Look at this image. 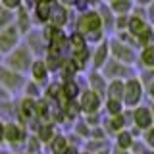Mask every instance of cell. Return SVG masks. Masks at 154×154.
Returning <instances> with one entry per match:
<instances>
[{
	"label": "cell",
	"mask_w": 154,
	"mask_h": 154,
	"mask_svg": "<svg viewBox=\"0 0 154 154\" xmlns=\"http://www.w3.org/2000/svg\"><path fill=\"white\" fill-rule=\"evenodd\" d=\"M81 31H93V29H98L100 27V19L96 14H89V16H85L81 19Z\"/></svg>",
	"instance_id": "6da1fadb"
},
{
	"label": "cell",
	"mask_w": 154,
	"mask_h": 154,
	"mask_svg": "<svg viewBox=\"0 0 154 154\" xmlns=\"http://www.w3.org/2000/svg\"><path fill=\"white\" fill-rule=\"evenodd\" d=\"M131 29H133V31L137 33V35L141 37V38H144V41H146V38H150V37H152L150 29H148L146 25H144V23L141 21V19H137V17H133V19H131Z\"/></svg>",
	"instance_id": "7a4b0ae2"
},
{
	"label": "cell",
	"mask_w": 154,
	"mask_h": 154,
	"mask_svg": "<svg viewBox=\"0 0 154 154\" xmlns=\"http://www.w3.org/2000/svg\"><path fill=\"white\" fill-rule=\"evenodd\" d=\"M139 94H141V87H139L137 81H131V83L127 85V94H125V100H127L129 104H135L139 100Z\"/></svg>",
	"instance_id": "3957f363"
},
{
	"label": "cell",
	"mask_w": 154,
	"mask_h": 154,
	"mask_svg": "<svg viewBox=\"0 0 154 154\" xmlns=\"http://www.w3.org/2000/svg\"><path fill=\"white\" fill-rule=\"evenodd\" d=\"M135 122H137L139 127H148L152 122V116L150 112H148L146 108H141V110H137V114H135Z\"/></svg>",
	"instance_id": "277c9868"
},
{
	"label": "cell",
	"mask_w": 154,
	"mask_h": 154,
	"mask_svg": "<svg viewBox=\"0 0 154 154\" xmlns=\"http://www.w3.org/2000/svg\"><path fill=\"white\" fill-rule=\"evenodd\" d=\"M96 106H98V96L94 93H85L83 94V108L87 112H91V110H94Z\"/></svg>",
	"instance_id": "5b68a950"
},
{
	"label": "cell",
	"mask_w": 154,
	"mask_h": 154,
	"mask_svg": "<svg viewBox=\"0 0 154 154\" xmlns=\"http://www.w3.org/2000/svg\"><path fill=\"white\" fill-rule=\"evenodd\" d=\"M27 60H29V56H27L25 50H19L17 54H14L12 58H10V62H12L16 67H23V66L27 64Z\"/></svg>",
	"instance_id": "8992f818"
},
{
	"label": "cell",
	"mask_w": 154,
	"mask_h": 154,
	"mask_svg": "<svg viewBox=\"0 0 154 154\" xmlns=\"http://www.w3.org/2000/svg\"><path fill=\"white\" fill-rule=\"evenodd\" d=\"M10 42H14V31H6V33H2V37H0V46L6 48Z\"/></svg>",
	"instance_id": "52a82bcc"
},
{
	"label": "cell",
	"mask_w": 154,
	"mask_h": 154,
	"mask_svg": "<svg viewBox=\"0 0 154 154\" xmlns=\"http://www.w3.org/2000/svg\"><path fill=\"white\" fill-rule=\"evenodd\" d=\"M6 137L10 139V141H17L19 139V131H17L16 125H8L6 127Z\"/></svg>",
	"instance_id": "ba28073f"
},
{
	"label": "cell",
	"mask_w": 154,
	"mask_h": 154,
	"mask_svg": "<svg viewBox=\"0 0 154 154\" xmlns=\"http://www.w3.org/2000/svg\"><path fill=\"white\" fill-rule=\"evenodd\" d=\"M143 62L148 66H154V48H146L143 52Z\"/></svg>",
	"instance_id": "9c48e42d"
},
{
	"label": "cell",
	"mask_w": 154,
	"mask_h": 154,
	"mask_svg": "<svg viewBox=\"0 0 154 154\" xmlns=\"http://www.w3.org/2000/svg\"><path fill=\"white\" fill-rule=\"evenodd\" d=\"M110 94H112L114 100L122 96V83H119V81H116V83L112 85V89H110Z\"/></svg>",
	"instance_id": "30bf717a"
},
{
	"label": "cell",
	"mask_w": 154,
	"mask_h": 154,
	"mask_svg": "<svg viewBox=\"0 0 154 154\" xmlns=\"http://www.w3.org/2000/svg\"><path fill=\"white\" fill-rule=\"evenodd\" d=\"M60 45H62V33L54 31V33H52V50H56Z\"/></svg>",
	"instance_id": "8fae6325"
},
{
	"label": "cell",
	"mask_w": 154,
	"mask_h": 154,
	"mask_svg": "<svg viewBox=\"0 0 154 154\" xmlns=\"http://www.w3.org/2000/svg\"><path fill=\"white\" fill-rule=\"evenodd\" d=\"M66 21V14H64V10L62 8H56V12H54V23H64Z\"/></svg>",
	"instance_id": "7c38bea8"
},
{
	"label": "cell",
	"mask_w": 154,
	"mask_h": 154,
	"mask_svg": "<svg viewBox=\"0 0 154 154\" xmlns=\"http://www.w3.org/2000/svg\"><path fill=\"white\" fill-rule=\"evenodd\" d=\"M33 73H35L37 79H42V77H45V64H35V67H33Z\"/></svg>",
	"instance_id": "4fadbf2b"
},
{
	"label": "cell",
	"mask_w": 154,
	"mask_h": 154,
	"mask_svg": "<svg viewBox=\"0 0 154 154\" xmlns=\"http://www.w3.org/2000/svg\"><path fill=\"white\" fill-rule=\"evenodd\" d=\"M129 8V4L125 0H119V2H114V10H119V12H125Z\"/></svg>",
	"instance_id": "5bb4252c"
},
{
	"label": "cell",
	"mask_w": 154,
	"mask_h": 154,
	"mask_svg": "<svg viewBox=\"0 0 154 154\" xmlns=\"http://www.w3.org/2000/svg\"><path fill=\"white\" fill-rule=\"evenodd\" d=\"M104 54H106V48H98V54H96V66H100V62L104 60Z\"/></svg>",
	"instance_id": "9a60e30c"
},
{
	"label": "cell",
	"mask_w": 154,
	"mask_h": 154,
	"mask_svg": "<svg viewBox=\"0 0 154 154\" xmlns=\"http://www.w3.org/2000/svg\"><path fill=\"white\" fill-rule=\"evenodd\" d=\"M38 17H41V19H46V17H48V8L45 6V4L38 8Z\"/></svg>",
	"instance_id": "2e32d148"
},
{
	"label": "cell",
	"mask_w": 154,
	"mask_h": 154,
	"mask_svg": "<svg viewBox=\"0 0 154 154\" xmlns=\"http://www.w3.org/2000/svg\"><path fill=\"white\" fill-rule=\"evenodd\" d=\"M108 108H110V112H112V114H118V112H119V102L112 100V102L108 104Z\"/></svg>",
	"instance_id": "e0dca14e"
},
{
	"label": "cell",
	"mask_w": 154,
	"mask_h": 154,
	"mask_svg": "<svg viewBox=\"0 0 154 154\" xmlns=\"http://www.w3.org/2000/svg\"><path fill=\"white\" fill-rule=\"evenodd\" d=\"M129 141H131V139H129L127 133H123L122 137H119V144H122V146H129Z\"/></svg>",
	"instance_id": "ac0fdd59"
},
{
	"label": "cell",
	"mask_w": 154,
	"mask_h": 154,
	"mask_svg": "<svg viewBox=\"0 0 154 154\" xmlns=\"http://www.w3.org/2000/svg\"><path fill=\"white\" fill-rule=\"evenodd\" d=\"M75 91H77V89H75V85H71V83H67V85H66V93H67V96H73V94H75Z\"/></svg>",
	"instance_id": "d6986e66"
},
{
	"label": "cell",
	"mask_w": 154,
	"mask_h": 154,
	"mask_svg": "<svg viewBox=\"0 0 154 154\" xmlns=\"http://www.w3.org/2000/svg\"><path fill=\"white\" fill-rule=\"evenodd\" d=\"M4 4H6L8 8H16L17 4H19V0H4Z\"/></svg>",
	"instance_id": "ffe728a7"
},
{
	"label": "cell",
	"mask_w": 154,
	"mask_h": 154,
	"mask_svg": "<svg viewBox=\"0 0 154 154\" xmlns=\"http://www.w3.org/2000/svg\"><path fill=\"white\" fill-rule=\"evenodd\" d=\"M62 146H64V139H58V141L54 143V148H58V150H60Z\"/></svg>",
	"instance_id": "44dd1931"
},
{
	"label": "cell",
	"mask_w": 154,
	"mask_h": 154,
	"mask_svg": "<svg viewBox=\"0 0 154 154\" xmlns=\"http://www.w3.org/2000/svg\"><path fill=\"white\" fill-rule=\"evenodd\" d=\"M41 135H42V139H48V137H50V129H48V127H45Z\"/></svg>",
	"instance_id": "7402d4cb"
},
{
	"label": "cell",
	"mask_w": 154,
	"mask_h": 154,
	"mask_svg": "<svg viewBox=\"0 0 154 154\" xmlns=\"http://www.w3.org/2000/svg\"><path fill=\"white\" fill-rule=\"evenodd\" d=\"M148 143H150V144H154V129H152L150 133H148Z\"/></svg>",
	"instance_id": "603a6c76"
},
{
	"label": "cell",
	"mask_w": 154,
	"mask_h": 154,
	"mask_svg": "<svg viewBox=\"0 0 154 154\" xmlns=\"http://www.w3.org/2000/svg\"><path fill=\"white\" fill-rule=\"evenodd\" d=\"M150 94H152V96H154V83H152V85H150Z\"/></svg>",
	"instance_id": "cb8c5ba5"
},
{
	"label": "cell",
	"mask_w": 154,
	"mask_h": 154,
	"mask_svg": "<svg viewBox=\"0 0 154 154\" xmlns=\"http://www.w3.org/2000/svg\"><path fill=\"white\" fill-rule=\"evenodd\" d=\"M0 137H2V125H0Z\"/></svg>",
	"instance_id": "d4e9b609"
},
{
	"label": "cell",
	"mask_w": 154,
	"mask_h": 154,
	"mask_svg": "<svg viewBox=\"0 0 154 154\" xmlns=\"http://www.w3.org/2000/svg\"><path fill=\"white\" fill-rule=\"evenodd\" d=\"M66 2H73V0H66Z\"/></svg>",
	"instance_id": "484cf974"
}]
</instances>
